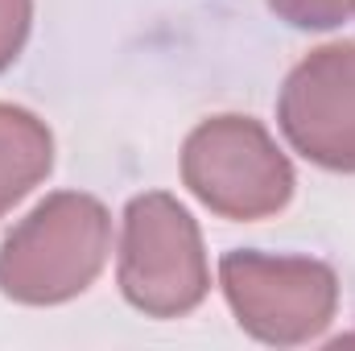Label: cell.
<instances>
[{"label":"cell","instance_id":"cell-1","mask_svg":"<svg viewBox=\"0 0 355 351\" xmlns=\"http://www.w3.org/2000/svg\"><path fill=\"white\" fill-rule=\"evenodd\" d=\"M112 248V219L91 194H50L0 244V289L25 306H58L83 293Z\"/></svg>","mask_w":355,"mask_h":351},{"label":"cell","instance_id":"cell-2","mask_svg":"<svg viewBox=\"0 0 355 351\" xmlns=\"http://www.w3.org/2000/svg\"><path fill=\"white\" fill-rule=\"evenodd\" d=\"M182 178L223 219H265L293 198V166L252 116H215L186 137Z\"/></svg>","mask_w":355,"mask_h":351},{"label":"cell","instance_id":"cell-3","mask_svg":"<svg viewBox=\"0 0 355 351\" xmlns=\"http://www.w3.org/2000/svg\"><path fill=\"white\" fill-rule=\"evenodd\" d=\"M120 289L149 318L190 314L211 285L202 236L190 211L170 194H141L124 211Z\"/></svg>","mask_w":355,"mask_h":351},{"label":"cell","instance_id":"cell-4","mask_svg":"<svg viewBox=\"0 0 355 351\" xmlns=\"http://www.w3.org/2000/svg\"><path fill=\"white\" fill-rule=\"evenodd\" d=\"M219 281L240 327L261 343H306L331 327L339 306L335 273L310 257L227 252L219 261Z\"/></svg>","mask_w":355,"mask_h":351},{"label":"cell","instance_id":"cell-5","mask_svg":"<svg viewBox=\"0 0 355 351\" xmlns=\"http://www.w3.org/2000/svg\"><path fill=\"white\" fill-rule=\"evenodd\" d=\"M277 120L302 157L355 174V46L335 42L297 62L285 79Z\"/></svg>","mask_w":355,"mask_h":351},{"label":"cell","instance_id":"cell-6","mask_svg":"<svg viewBox=\"0 0 355 351\" xmlns=\"http://www.w3.org/2000/svg\"><path fill=\"white\" fill-rule=\"evenodd\" d=\"M54 166L50 128L12 103H0V215L21 203Z\"/></svg>","mask_w":355,"mask_h":351},{"label":"cell","instance_id":"cell-7","mask_svg":"<svg viewBox=\"0 0 355 351\" xmlns=\"http://www.w3.org/2000/svg\"><path fill=\"white\" fill-rule=\"evenodd\" d=\"M268 8L297 29H335L352 17L355 0H268Z\"/></svg>","mask_w":355,"mask_h":351},{"label":"cell","instance_id":"cell-8","mask_svg":"<svg viewBox=\"0 0 355 351\" xmlns=\"http://www.w3.org/2000/svg\"><path fill=\"white\" fill-rule=\"evenodd\" d=\"M29 17H33V0H0V71L21 54Z\"/></svg>","mask_w":355,"mask_h":351},{"label":"cell","instance_id":"cell-9","mask_svg":"<svg viewBox=\"0 0 355 351\" xmlns=\"http://www.w3.org/2000/svg\"><path fill=\"white\" fill-rule=\"evenodd\" d=\"M352 12H355V8H352Z\"/></svg>","mask_w":355,"mask_h":351}]
</instances>
